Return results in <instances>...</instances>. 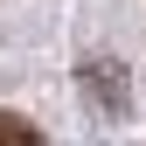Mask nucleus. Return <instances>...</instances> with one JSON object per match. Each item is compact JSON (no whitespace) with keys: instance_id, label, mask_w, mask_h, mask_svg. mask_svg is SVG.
<instances>
[{"instance_id":"nucleus-2","label":"nucleus","mask_w":146,"mask_h":146,"mask_svg":"<svg viewBox=\"0 0 146 146\" xmlns=\"http://www.w3.org/2000/svg\"><path fill=\"white\" fill-rule=\"evenodd\" d=\"M0 139H21V146H35V139H42V132H35L28 118H14V111H0Z\"/></svg>"},{"instance_id":"nucleus-1","label":"nucleus","mask_w":146,"mask_h":146,"mask_svg":"<svg viewBox=\"0 0 146 146\" xmlns=\"http://www.w3.org/2000/svg\"><path fill=\"white\" fill-rule=\"evenodd\" d=\"M84 84H98V104H104V111H125V98H118V70H111V63H90Z\"/></svg>"}]
</instances>
